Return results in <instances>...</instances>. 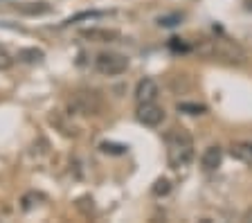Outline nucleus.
<instances>
[{"mask_svg": "<svg viewBox=\"0 0 252 223\" xmlns=\"http://www.w3.org/2000/svg\"><path fill=\"white\" fill-rule=\"evenodd\" d=\"M164 142H167V160L171 169H183L194 160V140L185 128H171Z\"/></svg>", "mask_w": 252, "mask_h": 223, "instance_id": "nucleus-1", "label": "nucleus"}, {"mask_svg": "<svg viewBox=\"0 0 252 223\" xmlns=\"http://www.w3.org/2000/svg\"><path fill=\"white\" fill-rule=\"evenodd\" d=\"M68 108L77 115H97L101 111V97L93 91H79L70 97Z\"/></svg>", "mask_w": 252, "mask_h": 223, "instance_id": "nucleus-2", "label": "nucleus"}, {"mask_svg": "<svg viewBox=\"0 0 252 223\" xmlns=\"http://www.w3.org/2000/svg\"><path fill=\"white\" fill-rule=\"evenodd\" d=\"M94 68H97V72L106 74V77H117V74L126 72L128 59L120 52H101L94 59Z\"/></svg>", "mask_w": 252, "mask_h": 223, "instance_id": "nucleus-3", "label": "nucleus"}, {"mask_svg": "<svg viewBox=\"0 0 252 223\" xmlns=\"http://www.w3.org/2000/svg\"><path fill=\"white\" fill-rule=\"evenodd\" d=\"M137 120L144 127H158L164 120V111L162 106H158L156 101H144V104L137 106Z\"/></svg>", "mask_w": 252, "mask_h": 223, "instance_id": "nucleus-4", "label": "nucleus"}, {"mask_svg": "<svg viewBox=\"0 0 252 223\" xmlns=\"http://www.w3.org/2000/svg\"><path fill=\"white\" fill-rule=\"evenodd\" d=\"M156 97H158V84L151 79V77H144V79L137 84V88H135L137 104H144V101H156Z\"/></svg>", "mask_w": 252, "mask_h": 223, "instance_id": "nucleus-5", "label": "nucleus"}, {"mask_svg": "<svg viewBox=\"0 0 252 223\" xmlns=\"http://www.w3.org/2000/svg\"><path fill=\"white\" fill-rule=\"evenodd\" d=\"M220 162H223V149L219 147V144H212V147L205 149L203 158H200V165H203L205 171H214L220 167Z\"/></svg>", "mask_w": 252, "mask_h": 223, "instance_id": "nucleus-6", "label": "nucleus"}, {"mask_svg": "<svg viewBox=\"0 0 252 223\" xmlns=\"http://www.w3.org/2000/svg\"><path fill=\"white\" fill-rule=\"evenodd\" d=\"M81 36L94 43H110L120 36V32H115V30H101V27H90V30H81Z\"/></svg>", "mask_w": 252, "mask_h": 223, "instance_id": "nucleus-7", "label": "nucleus"}, {"mask_svg": "<svg viewBox=\"0 0 252 223\" xmlns=\"http://www.w3.org/2000/svg\"><path fill=\"white\" fill-rule=\"evenodd\" d=\"M230 156L234 160H239V162L252 165V142H232Z\"/></svg>", "mask_w": 252, "mask_h": 223, "instance_id": "nucleus-8", "label": "nucleus"}, {"mask_svg": "<svg viewBox=\"0 0 252 223\" xmlns=\"http://www.w3.org/2000/svg\"><path fill=\"white\" fill-rule=\"evenodd\" d=\"M23 14H30V16H41V14H50L52 7L47 5V2H30V5H23L18 7Z\"/></svg>", "mask_w": 252, "mask_h": 223, "instance_id": "nucleus-9", "label": "nucleus"}, {"mask_svg": "<svg viewBox=\"0 0 252 223\" xmlns=\"http://www.w3.org/2000/svg\"><path fill=\"white\" fill-rule=\"evenodd\" d=\"M43 57H45V54H43V50H38V48H25L18 52V59H21L23 64H38Z\"/></svg>", "mask_w": 252, "mask_h": 223, "instance_id": "nucleus-10", "label": "nucleus"}, {"mask_svg": "<svg viewBox=\"0 0 252 223\" xmlns=\"http://www.w3.org/2000/svg\"><path fill=\"white\" fill-rule=\"evenodd\" d=\"M178 111L187 113V115H203V113L207 111V106L196 104V101H178Z\"/></svg>", "mask_w": 252, "mask_h": 223, "instance_id": "nucleus-11", "label": "nucleus"}, {"mask_svg": "<svg viewBox=\"0 0 252 223\" xmlns=\"http://www.w3.org/2000/svg\"><path fill=\"white\" fill-rule=\"evenodd\" d=\"M169 190H171V185H169L167 178H160V181H156V185H153V194H156V196H164V194H169Z\"/></svg>", "mask_w": 252, "mask_h": 223, "instance_id": "nucleus-12", "label": "nucleus"}, {"mask_svg": "<svg viewBox=\"0 0 252 223\" xmlns=\"http://www.w3.org/2000/svg\"><path fill=\"white\" fill-rule=\"evenodd\" d=\"M183 21V16L180 14H169V16H160L158 18V23L162 27H173V25H178V23Z\"/></svg>", "mask_w": 252, "mask_h": 223, "instance_id": "nucleus-13", "label": "nucleus"}, {"mask_svg": "<svg viewBox=\"0 0 252 223\" xmlns=\"http://www.w3.org/2000/svg\"><path fill=\"white\" fill-rule=\"evenodd\" d=\"M101 151L104 154H115V156H122L126 151L124 144H113V142H104L101 144Z\"/></svg>", "mask_w": 252, "mask_h": 223, "instance_id": "nucleus-14", "label": "nucleus"}, {"mask_svg": "<svg viewBox=\"0 0 252 223\" xmlns=\"http://www.w3.org/2000/svg\"><path fill=\"white\" fill-rule=\"evenodd\" d=\"M11 64H14V59H11V54L7 52L2 45H0V70H7L11 68Z\"/></svg>", "mask_w": 252, "mask_h": 223, "instance_id": "nucleus-15", "label": "nucleus"}, {"mask_svg": "<svg viewBox=\"0 0 252 223\" xmlns=\"http://www.w3.org/2000/svg\"><path fill=\"white\" fill-rule=\"evenodd\" d=\"M169 48L176 50V52H187L189 45L187 43H183V38H171V41H169Z\"/></svg>", "mask_w": 252, "mask_h": 223, "instance_id": "nucleus-16", "label": "nucleus"}, {"mask_svg": "<svg viewBox=\"0 0 252 223\" xmlns=\"http://www.w3.org/2000/svg\"><path fill=\"white\" fill-rule=\"evenodd\" d=\"M97 16H101V11H84V14L72 16L70 21H65V23H77V21H81V18H97Z\"/></svg>", "mask_w": 252, "mask_h": 223, "instance_id": "nucleus-17", "label": "nucleus"}, {"mask_svg": "<svg viewBox=\"0 0 252 223\" xmlns=\"http://www.w3.org/2000/svg\"><path fill=\"white\" fill-rule=\"evenodd\" d=\"M243 219H246V221H252V210H248L246 217H243Z\"/></svg>", "mask_w": 252, "mask_h": 223, "instance_id": "nucleus-18", "label": "nucleus"}, {"mask_svg": "<svg viewBox=\"0 0 252 223\" xmlns=\"http://www.w3.org/2000/svg\"><path fill=\"white\" fill-rule=\"evenodd\" d=\"M248 9H250V11H252V0H248Z\"/></svg>", "mask_w": 252, "mask_h": 223, "instance_id": "nucleus-19", "label": "nucleus"}]
</instances>
